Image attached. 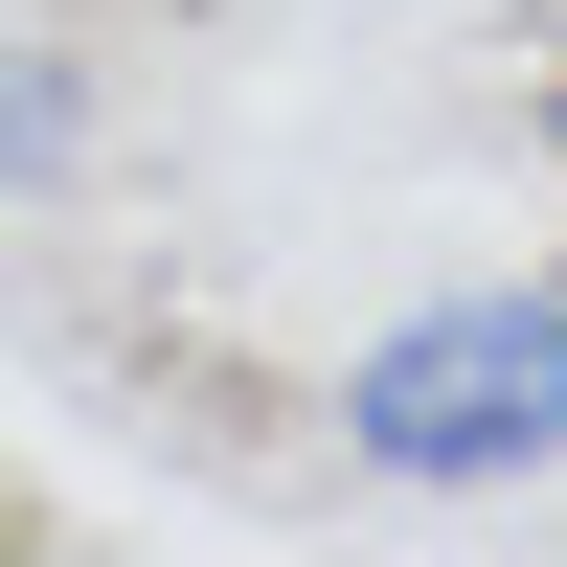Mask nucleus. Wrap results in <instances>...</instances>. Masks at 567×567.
<instances>
[{
    "label": "nucleus",
    "instance_id": "obj_1",
    "mask_svg": "<svg viewBox=\"0 0 567 567\" xmlns=\"http://www.w3.org/2000/svg\"><path fill=\"white\" fill-rule=\"evenodd\" d=\"M341 454L409 499H499L567 454V272H477V296H409L341 363Z\"/></svg>",
    "mask_w": 567,
    "mask_h": 567
},
{
    "label": "nucleus",
    "instance_id": "obj_2",
    "mask_svg": "<svg viewBox=\"0 0 567 567\" xmlns=\"http://www.w3.org/2000/svg\"><path fill=\"white\" fill-rule=\"evenodd\" d=\"M69 159H91V69H69V45H23V23H0V205H45Z\"/></svg>",
    "mask_w": 567,
    "mask_h": 567
},
{
    "label": "nucleus",
    "instance_id": "obj_3",
    "mask_svg": "<svg viewBox=\"0 0 567 567\" xmlns=\"http://www.w3.org/2000/svg\"><path fill=\"white\" fill-rule=\"evenodd\" d=\"M545 182H567V91H545Z\"/></svg>",
    "mask_w": 567,
    "mask_h": 567
}]
</instances>
